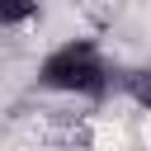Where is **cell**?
Wrapping results in <instances>:
<instances>
[{
  "label": "cell",
  "mask_w": 151,
  "mask_h": 151,
  "mask_svg": "<svg viewBox=\"0 0 151 151\" xmlns=\"http://www.w3.org/2000/svg\"><path fill=\"white\" fill-rule=\"evenodd\" d=\"M33 80H38V90H47V94L104 99L118 76L109 71V57H104V47H99L94 38H66V42H57V47L38 61Z\"/></svg>",
  "instance_id": "obj_1"
},
{
  "label": "cell",
  "mask_w": 151,
  "mask_h": 151,
  "mask_svg": "<svg viewBox=\"0 0 151 151\" xmlns=\"http://www.w3.org/2000/svg\"><path fill=\"white\" fill-rule=\"evenodd\" d=\"M118 90H123L142 113H151V66H132V71H123V76H118Z\"/></svg>",
  "instance_id": "obj_2"
},
{
  "label": "cell",
  "mask_w": 151,
  "mask_h": 151,
  "mask_svg": "<svg viewBox=\"0 0 151 151\" xmlns=\"http://www.w3.org/2000/svg\"><path fill=\"white\" fill-rule=\"evenodd\" d=\"M38 14V0H0V28H19Z\"/></svg>",
  "instance_id": "obj_3"
}]
</instances>
